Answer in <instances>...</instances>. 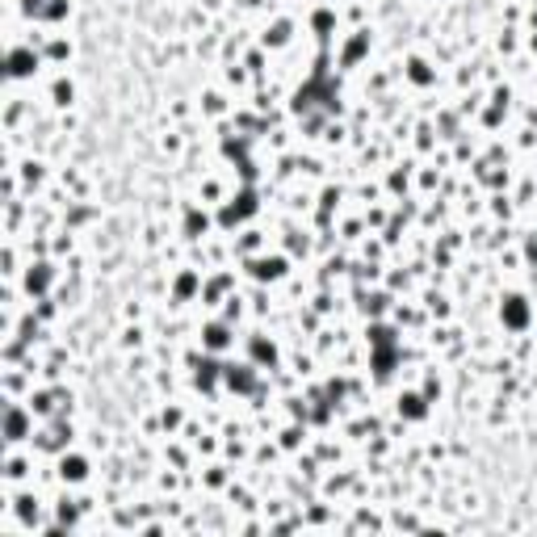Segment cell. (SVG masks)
I'll return each instance as SVG.
<instances>
[]
</instances>
